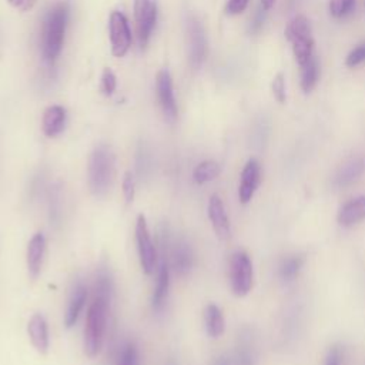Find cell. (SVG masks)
Listing matches in <instances>:
<instances>
[{
	"mask_svg": "<svg viewBox=\"0 0 365 365\" xmlns=\"http://www.w3.org/2000/svg\"><path fill=\"white\" fill-rule=\"evenodd\" d=\"M68 16V4L63 1L48 10L44 17L41 30V54L43 60L48 64H53L61 53Z\"/></svg>",
	"mask_w": 365,
	"mask_h": 365,
	"instance_id": "6da1fadb",
	"label": "cell"
},
{
	"mask_svg": "<svg viewBox=\"0 0 365 365\" xmlns=\"http://www.w3.org/2000/svg\"><path fill=\"white\" fill-rule=\"evenodd\" d=\"M115 157L110 145L98 144L94 147L88 157L87 178L88 188L94 197H104L114 178Z\"/></svg>",
	"mask_w": 365,
	"mask_h": 365,
	"instance_id": "7a4b0ae2",
	"label": "cell"
},
{
	"mask_svg": "<svg viewBox=\"0 0 365 365\" xmlns=\"http://www.w3.org/2000/svg\"><path fill=\"white\" fill-rule=\"evenodd\" d=\"M285 38L291 43L292 54L299 67H302L305 63H308L314 57V37H312V29L309 20L298 14L292 17L285 30H284Z\"/></svg>",
	"mask_w": 365,
	"mask_h": 365,
	"instance_id": "3957f363",
	"label": "cell"
},
{
	"mask_svg": "<svg viewBox=\"0 0 365 365\" xmlns=\"http://www.w3.org/2000/svg\"><path fill=\"white\" fill-rule=\"evenodd\" d=\"M108 307L107 302L98 298H94L88 307L84 328V352L88 358H96L101 351Z\"/></svg>",
	"mask_w": 365,
	"mask_h": 365,
	"instance_id": "277c9868",
	"label": "cell"
},
{
	"mask_svg": "<svg viewBox=\"0 0 365 365\" xmlns=\"http://www.w3.org/2000/svg\"><path fill=\"white\" fill-rule=\"evenodd\" d=\"M254 281V268L250 255L245 251H235L230 259V285L237 297H245Z\"/></svg>",
	"mask_w": 365,
	"mask_h": 365,
	"instance_id": "5b68a950",
	"label": "cell"
},
{
	"mask_svg": "<svg viewBox=\"0 0 365 365\" xmlns=\"http://www.w3.org/2000/svg\"><path fill=\"white\" fill-rule=\"evenodd\" d=\"M188 34V61L192 70H198L208 54V40L205 29L201 20L195 16H190L187 20Z\"/></svg>",
	"mask_w": 365,
	"mask_h": 365,
	"instance_id": "8992f818",
	"label": "cell"
},
{
	"mask_svg": "<svg viewBox=\"0 0 365 365\" xmlns=\"http://www.w3.org/2000/svg\"><path fill=\"white\" fill-rule=\"evenodd\" d=\"M135 241H137V251L140 258V265L144 274L151 275L157 267V248L151 238L147 220L143 214H138L135 221Z\"/></svg>",
	"mask_w": 365,
	"mask_h": 365,
	"instance_id": "52a82bcc",
	"label": "cell"
},
{
	"mask_svg": "<svg viewBox=\"0 0 365 365\" xmlns=\"http://www.w3.org/2000/svg\"><path fill=\"white\" fill-rule=\"evenodd\" d=\"M108 37L111 54L114 57H124L131 46V29L127 17L118 11H111L108 17Z\"/></svg>",
	"mask_w": 365,
	"mask_h": 365,
	"instance_id": "ba28073f",
	"label": "cell"
},
{
	"mask_svg": "<svg viewBox=\"0 0 365 365\" xmlns=\"http://www.w3.org/2000/svg\"><path fill=\"white\" fill-rule=\"evenodd\" d=\"M157 3L155 0H134V17L138 31L140 47L144 48L151 37L157 21Z\"/></svg>",
	"mask_w": 365,
	"mask_h": 365,
	"instance_id": "9c48e42d",
	"label": "cell"
},
{
	"mask_svg": "<svg viewBox=\"0 0 365 365\" xmlns=\"http://www.w3.org/2000/svg\"><path fill=\"white\" fill-rule=\"evenodd\" d=\"M155 90H157V98H158V104L161 107L163 115L167 123L173 124L177 120L178 110H177V103L174 97L173 78L168 70L163 68L157 73Z\"/></svg>",
	"mask_w": 365,
	"mask_h": 365,
	"instance_id": "30bf717a",
	"label": "cell"
},
{
	"mask_svg": "<svg viewBox=\"0 0 365 365\" xmlns=\"http://www.w3.org/2000/svg\"><path fill=\"white\" fill-rule=\"evenodd\" d=\"M259 182H261V165L255 158H250L241 171V180L238 187V197L242 204H247L252 200L255 191L258 190Z\"/></svg>",
	"mask_w": 365,
	"mask_h": 365,
	"instance_id": "8fae6325",
	"label": "cell"
},
{
	"mask_svg": "<svg viewBox=\"0 0 365 365\" xmlns=\"http://www.w3.org/2000/svg\"><path fill=\"white\" fill-rule=\"evenodd\" d=\"M208 218L214 228V232L220 240H228L231 237V225L225 211V205L220 195L212 194L208 200Z\"/></svg>",
	"mask_w": 365,
	"mask_h": 365,
	"instance_id": "7c38bea8",
	"label": "cell"
},
{
	"mask_svg": "<svg viewBox=\"0 0 365 365\" xmlns=\"http://www.w3.org/2000/svg\"><path fill=\"white\" fill-rule=\"evenodd\" d=\"M27 334L34 349L41 355L47 354L50 346V338H48L47 321L43 314L36 312L30 317L27 322Z\"/></svg>",
	"mask_w": 365,
	"mask_h": 365,
	"instance_id": "4fadbf2b",
	"label": "cell"
},
{
	"mask_svg": "<svg viewBox=\"0 0 365 365\" xmlns=\"http://www.w3.org/2000/svg\"><path fill=\"white\" fill-rule=\"evenodd\" d=\"M44 255H46V237L43 232H36L30 238L27 244V252H26L27 271L33 279L37 278L41 272Z\"/></svg>",
	"mask_w": 365,
	"mask_h": 365,
	"instance_id": "5bb4252c",
	"label": "cell"
},
{
	"mask_svg": "<svg viewBox=\"0 0 365 365\" xmlns=\"http://www.w3.org/2000/svg\"><path fill=\"white\" fill-rule=\"evenodd\" d=\"M364 173H365V157L364 155L351 157L338 168L334 177V184L338 188L349 187L355 181H358Z\"/></svg>",
	"mask_w": 365,
	"mask_h": 365,
	"instance_id": "9a60e30c",
	"label": "cell"
},
{
	"mask_svg": "<svg viewBox=\"0 0 365 365\" xmlns=\"http://www.w3.org/2000/svg\"><path fill=\"white\" fill-rule=\"evenodd\" d=\"M66 121H67V113L63 106H58V104L48 106L43 113L41 130L46 137L54 138L63 133L66 127Z\"/></svg>",
	"mask_w": 365,
	"mask_h": 365,
	"instance_id": "2e32d148",
	"label": "cell"
},
{
	"mask_svg": "<svg viewBox=\"0 0 365 365\" xmlns=\"http://www.w3.org/2000/svg\"><path fill=\"white\" fill-rule=\"evenodd\" d=\"M171 262L175 274L180 277H185L191 272L194 267V251L187 240L181 238L174 244Z\"/></svg>",
	"mask_w": 365,
	"mask_h": 365,
	"instance_id": "e0dca14e",
	"label": "cell"
},
{
	"mask_svg": "<svg viewBox=\"0 0 365 365\" xmlns=\"http://www.w3.org/2000/svg\"><path fill=\"white\" fill-rule=\"evenodd\" d=\"M86 301H87V288L84 284L78 282L77 285H74V288L71 289L70 297L67 299L66 312H64L66 328H71L77 322V319L86 305Z\"/></svg>",
	"mask_w": 365,
	"mask_h": 365,
	"instance_id": "ac0fdd59",
	"label": "cell"
},
{
	"mask_svg": "<svg viewBox=\"0 0 365 365\" xmlns=\"http://www.w3.org/2000/svg\"><path fill=\"white\" fill-rule=\"evenodd\" d=\"M365 220V195L355 197L345 202L338 212V222L342 227H352Z\"/></svg>",
	"mask_w": 365,
	"mask_h": 365,
	"instance_id": "d6986e66",
	"label": "cell"
},
{
	"mask_svg": "<svg viewBox=\"0 0 365 365\" xmlns=\"http://www.w3.org/2000/svg\"><path fill=\"white\" fill-rule=\"evenodd\" d=\"M168 289H170V268H168L167 262L161 261L160 267H158L154 292L151 297L153 311L160 312L165 307V302L168 298Z\"/></svg>",
	"mask_w": 365,
	"mask_h": 365,
	"instance_id": "ffe728a7",
	"label": "cell"
},
{
	"mask_svg": "<svg viewBox=\"0 0 365 365\" xmlns=\"http://www.w3.org/2000/svg\"><path fill=\"white\" fill-rule=\"evenodd\" d=\"M94 291L96 297L110 305L113 299V292H114V281L111 271L106 262H101L96 271V281H94Z\"/></svg>",
	"mask_w": 365,
	"mask_h": 365,
	"instance_id": "44dd1931",
	"label": "cell"
},
{
	"mask_svg": "<svg viewBox=\"0 0 365 365\" xmlns=\"http://www.w3.org/2000/svg\"><path fill=\"white\" fill-rule=\"evenodd\" d=\"M204 325L207 335L220 338L225 331V319L221 308L215 304H208L204 309Z\"/></svg>",
	"mask_w": 365,
	"mask_h": 365,
	"instance_id": "7402d4cb",
	"label": "cell"
},
{
	"mask_svg": "<svg viewBox=\"0 0 365 365\" xmlns=\"http://www.w3.org/2000/svg\"><path fill=\"white\" fill-rule=\"evenodd\" d=\"M304 262H305V258L302 255H299V254H294V255L285 257L281 261L279 267H278L279 278L282 281H285V282H289V281L295 279L299 275V272H301V269L304 267Z\"/></svg>",
	"mask_w": 365,
	"mask_h": 365,
	"instance_id": "603a6c76",
	"label": "cell"
},
{
	"mask_svg": "<svg viewBox=\"0 0 365 365\" xmlns=\"http://www.w3.org/2000/svg\"><path fill=\"white\" fill-rule=\"evenodd\" d=\"M318 80H319V64L317 57L314 56L308 63H305L301 67V80H299L301 90L305 94L311 93L315 88Z\"/></svg>",
	"mask_w": 365,
	"mask_h": 365,
	"instance_id": "cb8c5ba5",
	"label": "cell"
},
{
	"mask_svg": "<svg viewBox=\"0 0 365 365\" xmlns=\"http://www.w3.org/2000/svg\"><path fill=\"white\" fill-rule=\"evenodd\" d=\"M221 173V165L214 160H205L201 161L192 171V180L195 184H207L212 180H215Z\"/></svg>",
	"mask_w": 365,
	"mask_h": 365,
	"instance_id": "d4e9b609",
	"label": "cell"
},
{
	"mask_svg": "<svg viewBox=\"0 0 365 365\" xmlns=\"http://www.w3.org/2000/svg\"><path fill=\"white\" fill-rule=\"evenodd\" d=\"M234 365H255V349L250 341H244L232 356Z\"/></svg>",
	"mask_w": 365,
	"mask_h": 365,
	"instance_id": "484cf974",
	"label": "cell"
},
{
	"mask_svg": "<svg viewBox=\"0 0 365 365\" xmlns=\"http://www.w3.org/2000/svg\"><path fill=\"white\" fill-rule=\"evenodd\" d=\"M356 0H329L328 10L334 19H345L355 9Z\"/></svg>",
	"mask_w": 365,
	"mask_h": 365,
	"instance_id": "4316f807",
	"label": "cell"
},
{
	"mask_svg": "<svg viewBox=\"0 0 365 365\" xmlns=\"http://www.w3.org/2000/svg\"><path fill=\"white\" fill-rule=\"evenodd\" d=\"M115 365H140V354L134 342H127L121 348Z\"/></svg>",
	"mask_w": 365,
	"mask_h": 365,
	"instance_id": "83f0119b",
	"label": "cell"
},
{
	"mask_svg": "<svg viewBox=\"0 0 365 365\" xmlns=\"http://www.w3.org/2000/svg\"><path fill=\"white\" fill-rule=\"evenodd\" d=\"M271 91L274 98L279 103L284 104L287 101V83H285V74L284 73H277L272 78L271 83Z\"/></svg>",
	"mask_w": 365,
	"mask_h": 365,
	"instance_id": "f1b7e54d",
	"label": "cell"
},
{
	"mask_svg": "<svg viewBox=\"0 0 365 365\" xmlns=\"http://www.w3.org/2000/svg\"><path fill=\"white\" fill-rule=\"evenodd\" d=\"M344 364H345L344 346L339 344L329 346L324 358V365H344Z\"/></svg>",
	"mask_w": 365,
	"mask_h": 365,
	"instance_id": "f546056e",
	"label": "cell"
},
{
	"mask_svg": "<svg viewBox=\"0 0 365 365\" xmlns=\"http://www.w3.org/2000/svg\"><path fill=\"white\" fill-rule=\"evenodd\" d=\"M362 63H365V41L355 46L345 57V66L349 68L358 67Z\"/></svg>",
	"mask_w": 365,
	"mask_h": 365,
	"instance_id": "4dcf8cb0",
	"label": "cell"
},
{
	"mask_svg": "<svg viewBox=\"0 0 365 365\" xmlns=\"http://www.w3.org/2000/svg\"><path fill=\"white\" fill-rule=\"evenodd\" d=\"M117 87V77L110 67H106L101 74V88L106 96H113Z\"/></svg>",
	"mask_w": 365,
	"mask_h": 365,
	"instance_id": "1f68e13d",
	"label": "cell"
},
{
	"mask_svg": "<svg viewBox=\"0 0 365 365\" xmlns=\"http://www.w3.org/2000/svg\"><path fill=\"white\" fill-rule=\"evenodd\" d=\"M121 188H123V195H124L125 202L131 204L134 200V195H135V178L131 171H127L124 174Z\"/></svg>",
	"mask_w": 365,
	"mask_h": 365,
	"instance_id": "d6a6232c",
	"label": "cell"
},
{
	"mask_svg": "<svg viewBox=\"0 0 365 365\" xmlns=\"http://www.w3.org/2000/svg\"><path fill=\"white\" fill-rule=\"evenodd\" d=\"M250 0H228L225 4V13L230 16H237L245 11Z\"/></svg>",
	"mask_w": 365,
	"mask_h": 365,
	"instance_id": "836d02e7",
	"label": "cell"
},
{
	"mask_svg": "<svg viewBox=\"0 0 365 365\" xmlns=\"http://www.w3.org/2000/svg\"><path fill=\"white\" fill-rule=\"evenodd\" d=\"M265 13H267V10L262 9V6H259L257 9V11L254 14V19L251 21V26H250V31L251 33H258L262 29L264 21H265Z\"/></svg>",
	"mask_w": 365,
	"mask_h": 365,
	"instance_id": "e575fe53",
	"label": "cell"
},
{
	"mask_svg": "<svg viewBox=\"0 0 365 365\" xmlns=\"http://www.w3.org/2000/svg\"><path fill=\"white\" fill-rule=\"evenodd\" d=\"M7 1L11 7H14L19 11H29L30 9H33L37 0H7Z\"/></svg>",
	"mask_w": 365,
	"mask_h": 365,
	"instance_id": "d590c367",
	"label": "cell"
},
{
	"mask_svg": "<svg viewBox=\"0 0 365 365\" xmlns=\"http://www.w3.org/2000/svg\"><path fill=\"white\" fill-rule=\"evenodd\" d=\"M210 365H234V361H232L231 356L222 354V355L215 356V358L211 361Z\"/></svg>",
	"mask_w": 365,
	"mask_h": 365,
	"instance_id": "8d00e7d4",
	"label": "cell"
},
{
	"mask_svg": "<svg viewBox=\"0 0 365 365\" xmlns=\"http://www.w3.org/2000/svg\"><path fill=\"white\" fill-rule=\"evenodd\" d=\"M274 4H275V0H261V6H262V9H265L267 11L271 10Z\"/></svg>",
	"mask_w": 365,
	"mask_h": 365,
	"instance_id": "74e56055",
	"label": "cell"
},
{
	"mask_svg": "<svg viewBox=\"0 0 365 365\" xmlns=\"http://www.w3.org/2000/svg\"><path fill=\"white\" fill-rule=\"evenodd\" d=\"M165 365H178V362H175L173 358H170V359L165 362Z\"/></svg>",
	"mask_w": 365,
	"mask_h": 365,
	"instance_id": "f35d334b",
	"label": "cell"
},
{
	"mask_svg": "<svg viewBox=\"0 0 365 365\" xmlns=\"http://www.w3.org/2000/svg\"><path fill=\"white\" fill-rule=\"evenodd\" d=\"M364 6H365V0H364Z\"/></svg>",
	"mask_w": 365,
	"mask_h": 365,
	"instance_id": "ab89813d",
	"label": "cell"
}]
</instances>
